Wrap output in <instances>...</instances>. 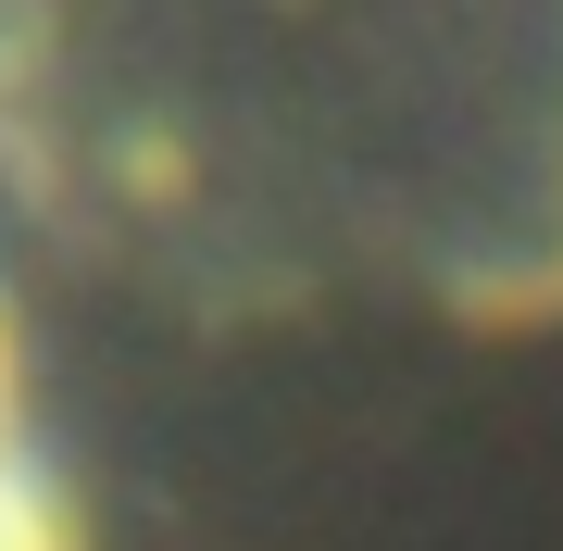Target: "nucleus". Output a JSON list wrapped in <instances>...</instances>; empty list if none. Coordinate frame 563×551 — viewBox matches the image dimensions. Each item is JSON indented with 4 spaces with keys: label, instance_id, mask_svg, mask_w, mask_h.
Wrapping results in <instances>:
<instances>
[{
    "label": "nucleus",
    "instance_id": "f257e3e1",
    "mask_svg": "<svg viewBox=\"0 0 563 551\" xmlns=\"http://www.w3.org/2000/svg\"><path fill=\"white\" fill-rule=\"evenodd\" d=\"M0 213L251 327H563V0H0Z\"/></svg>",
    "mask_w": 563,
    "mask_h": 551
},
{
    "label": "nucleus",
    "instance_id": "f03ea898",
    "mask_svg": "<svg viewBox=\"0 0 563 551\" xmlns=\"http://www.w3.org/2000/svg\"><path fill=\"white\" fill-rule=\"evenodd\" d=\"M0 551H101L88 539V489L38 414V364H25L13 301H0Z\"/></svg>",
    "mask_w": 563,
    "mask_h": 551
}]
</instances>
